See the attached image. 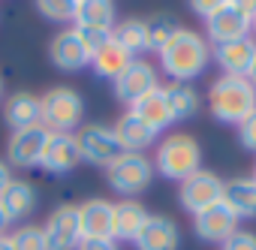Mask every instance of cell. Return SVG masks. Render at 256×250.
I'll return each mask as SVG.
<instances>
[{"mask_svg":"<svg viewBox=\"0 0 256 250\" xmlns=\"http://www.w3.org/2000/svg\"><path fill=\"white\" fill-rule=\"evenodd\" d=\"M78 229H82V241L112 238L114 202H108V199H88V202H82L78 205Z\"/></svg>","mask_w":256,"mask_h":250,"instance_id":"9a60e30c","label":"cell"},{"mask_svg":"<svg viewBox=\"0 0 256 250\" xmlns=\"http://www.w3.org/2000/svg\"><path fill=\"white\" fill-rule=\"evenodd\" d=\"M253 34V22L247 16H241L232 4H226L223 10H217L211 18H205V40L211 46L220 42H232V40H244Z\"/></svg>","mask_w":256,"mask_h":250,"instance_id":"5bb4252c","label":"cell"},{"mask_svg":"<svg viewBox=\"0 0 256 250\" xmlns=\"http://www.w3.org/2000/svg\"><path fill=\"white\" fill-rule=\"evenodd\" d=\"M46 142H48V130L42 127V124L10 133V142H6V163H10L12 169H36V166L42 163Z\"/></svg>","mask_w":256,"mask_h":250,"instance_id":"9c48e42d","label":"cell"},{"mask_svg":"<svg viewBox=\"0 0 256 250\" xmlns=\"http://www.w3.org/2000/svg\"><path fill=\"white\" fill-rule=\"evenodd\" d=\"M114 24H118L114 0H78V4H76L72 28H78V30H106V34H112Z\"/></svg>","mask_w":256,"mask_h":250,"instance_id":"d6986e66","label":"cell"},{"mask_svg":"<svg viewBox=\"0 0 256 250\" xmlns=\"http://www.w3.org/2000/svg\"><path fill=\"white\" fill-rule=\"evenodd\" d=\"M0 250H12V238L10 235H0Z\"/></svg>","mask_w":256,"mask_h":250,"instance_id":"74e56055","label":"cell"},{"mask_svg":"<svg viewBox=\"0 0 256 250\" xmlns=\"http://www.w3.org/2000/svg\"><path fill=\"white\" fill-rule=\"evenodd\" d=\"M34 6L52 24H72L76 18V0H34Z\"/></svg>","mask_w":256,"mask_h":250,"instance_id":"f1b7e54d","label":"cell"},{"mask_svg":"<svg viewBox=\"0 0 256 250\" xmlns=\"http://www.w3.org/2000/svg\"><path fill=\"white\" fill-rule=\"evenodd\" d=\"M0 100H4V78H0Z\"/></svg>","mask_w":256,"mask_h":250,"instance_id":"ab89813d","label":"cell"},{"mask_svg":"<svg viewBox=\"0 0 256 250\" xmlns=\"http://www.w3.org/2000/svg\"><path fill=\"white\" fill-rule=\"evenodd\" d=\"M250 82L256 84V60H253V70H250Z\"/></svg>","mask_w":256,"mask_h":250,"instance_id":"f35d334b","label":"cell"},{"mask_svg":"<svg viewBox=\"0 0 256 250\" xmlns=\"http://www.w3.org/2000/svg\"><path fill=\"white\" fill-rule=\"evenodd\" d=\"M238 142H241V148L244 151H250V154H256V112L238 127Z\"/></svg>","mask_w":256,"mask_h":250,"instance_id":"1f68e13d","label":"cell"},{"mask_svg":"<svg viewBox=\"0 0 256 250\" xmlns=\"http://www.w3.org/2000/svg\"><path fill=\"white\" fill-rule=\"evenodd\" d=\"M148 208L139 202V199H120L114 202V229H112V238L114 241H136V235L142 232V226L148 223Z\"/></svg>","mask_w":256,"mask_h":250,"instance_id":"7402d4cb","label":"cell"},{"mask_svg":"<svg viewBox=\"0 0 256 250\" xmlns=\"http://www.w3.org/2000/svg\"><path fill=\"white\" fill-rule=\"evenodd\" d=\"M40 124L48 133H76L84 124V100L70 84H54L40 96Z\"/></svg>","mask_w":256,"mask_h":250,"instance_id":"277c9868","label":"cell"},{"mask_svg":"<svg viewBox=\"0 0 256 250\" xmlns=\"http://www.w3.org/2000/svg\"><path fill=\"white\" fill-rule=\"evenodd\" d=\"M208 108L217 124L241 127L256 112V84L241 76H217L208 88Z\"/></svg>","mask_w":256,"mask_h":250,"instance_id":"7a4b0ae2","label":"cell"},{"mask_svg":"<svg viewBox=\"0 0 256 250\" xmlns=\"http://www.w3.org/2000/svg\"><path fill=\"white\" fill-rule=\"evenodd\" d=\"M253 34H256V18H253Z\"/></svg>","mask_w":256,"mask_h":250,"instance_id":"60d3db41","label":"cell"},{"mask_svg":"<svg viewBox=\"0 0 256 250\" xmlns=\"http://www.w3.org/2000/svg\"><path fill=\"white\" fill-rule=\"evenodd\" d=\"M90 58L94 54L76 28H60L48 42V60L60 72H82L84 66H90Z\"/></svg>","mask_w":256,"mask_h":250,"instance_id":"ba28073f","label":"cell"},{"mask_svg":"<svg viewBox=\"0 0 256 250\" xmlns=\"http://www.w3.org/2000/svg\"><path fill=\"white\" fill-rule=\"evenodd\" d=\"M229 4H232V6H235L241 16H247L250 22L256 18V0H229Z\"/></svg>","mask_w":256,"mask_h":250,"instance_id":"e575fe53","label":"cell"},{"mask_svg":"<svg viewBox=\"0 0 256 250\" xmlns=\"http://www.w3.org/2000/svg\"><path fill=\"white\" fill-rule=\"evenodd\" d=\"M10 238H12V250H48L46 247V232L36 223H22Z\"/></svg>","mask_w":256,"mask_h":250,"instance_id":"f546056e","label":"cell"},{"mask_svg":"<svg viewBox=\"0 0 256 250\" xmlns=\"http://www.w3.org/2000/svg\"><path fill=\"white\" fill-rule=\"evenodd\" d=\"M36 202H40V193L30 181H22V178H12L10 187L0 193V208L6 211V217L16 223V220H28L34 211H36Z\"/></svg>","mask_w":256,"mask_h":250,"instance_id":"ffe728a7","label":"cell"},{"mask_svg":"<svg viewBox=\"0 0 256 250\" xmlns=\"http://www.w3.org/2000/svg\"><path fill=\"white\" fill-rule=\"evenodd\" d=\"M157 88H160L157 66L148 64V60H139V58H133V64L114 78V96L126 106H133L136 100H142L145 94H151Z\"/></svg>","mask_w":256,"mask_h":250,"instance_id":"8fae6325","label":"cell"},{"mask_svg":"<svg viewBox=\"0 0 256 250\" xmlns=\"http://www.w3.org/2000/svg\"><path fill=\"white\" fill-rule=\"evenodd\" d=\"M72 139H76L82 163H88V166H102L106 169L124 151L118 136H114V127H112V124H100V120L82 124V127L72 133Z\"/></svg>","mask_w":256,"mask_h":250,"instance_id":"8992f818","label":"cell"},{"mask_svg":"<svg viewBox=\"0 0 256 250\" xmlns=\"http://www.w3.org/2000/svg\"><path fill=\"white\" fill-rule=\"evenodd\" d=\"M223 184H226V181H223L217 172L199 169V172H193L190 178H184V181L178 184V202H181V208L193 217V214H199V211H205V208L223 202Z\"/></svg>","mask_w":256,"mask_h":250,"instance_id":"52a82bcc","label":"cell"},{"mask_svg":"<svg viewBox=\"0 0 256 250\" xmlns=\"http://www.w3.org/2000/svg\"><path fill=\"white\" fill-rule=\"evenodd\" d=\"M10 181H12V166L6 160H0V193L10 187Z\"/></svg>","mask_w":256,"mask_h":250,"instance_id":"d590c367","label":"cell"},{"mask_svg":"<svg viewBox=\"0 0 256 250\" xmlns=\"http://www.w3.org/2000/svg\"><path fill=\"white\" fill-rule=\"evenodd\" d=\"M112 36L130 52L133 58L136 54H142V52H148V34H145V18H124V22H118L114 24V30H112Z\"/></svg>","mask_w":256,"mask_h":250,"instance_id":"83f0119b","label":"cell"},{"mask_svg":"<svg viewBox=\"0 0 256 250\" xmlns=\"http://www.w3.org/2000/svg\"><path fill=\"white\" fill-rule=\"evenodd\" d=\"M4 120L6 127L16 133V130H24V127H36L40 124V96L30 94V90H16L4 100Z\"/></svg>","mask_w":256,"mask_h":250,"instance_id":"44dd1931","label":"cell"},{"mask_svg":"<svg viewBox=\"0 0 256 250\" xmlns=\"http://www.w3.org/2000/svg\"><path fill=\"white\" fill-rule=\"evenodd\" d=\"M226 4H229V0H187V6L193 10V16H199L202 22H205V18H211L217 10H223Z\"/></svg>","mask_w":256,"mask_h":250,"instance_id":"d6a6232c","label":"cell"},{"mask_svg":"<svg viewBox=\"0 0 256 250\" xmlns=\"http://www.w3.org/2000/svg\"><path fill=\"white\" fill-rule=\"evenodd\" d=\"M76 4H78V0H76Z\"/></svg>","mask_w":256,"mask_h":250,"instance_id":"7bdbcfd3","label":"cell"},{"mask_svg":"<svg viewBox=\"0 0 256 250\" xmlns=\"http://www.w3.org/2000/svg\"><path fill=\"white\" fill-rule=\"evenodd\" d=\"M130 112H133L142 124H148L154 133H163V130H169L172 124H175V120H172V112H169V102H166V96H163V84H160L157 90L145 94L142 100H136V102L130 106Z\"/></svg>","mask_w":256,"mask_h":250,"instance_id":"cb8c5ba5","label":"cell"},{"mask_svg":"<svg viewBox=\"0 0 256 250\" xmlns=\"http://www.w3.org/2000/svg\"><path fill=\"white\" fill-rule=\"evenodd\" d=\"M76 250H120L114 238H100V241H82Z\"/></svg>","mask_w":256,"mask_h":250,"instance_id":"836d02e7","label":"cell"},{"mask_svg":"<svg viewBox=\"0 0 256 250\" xmlns=\"http://www.w3.org/2000/svg\"><path fill=\"white\" fill-rule=\"evenodd\" d=\"M235 229H241V226H238V214H235L226 202H217V205H211V208L193 214V232H196V238L205 241V244H217V247H220Z\"/></svg>","mask_w":256,"mask_h":250,"instance_id":"7c38bea8","label":"cell"},{"mask_svg":"<svg viewBox=\"0 0 256 250\" xmlns=\"http://www.w3.org/2000/svg\"><path fill=\"white\" fill-rule=\"evenodd\" d=\"M46 232V247L48 250H76L82 244V229H78V205L64 202L58 205L48 220L42 223Z\"/></svg>","mask_w":256,"mask_h":250,"instance_id":"30bf717a","label":"cell"},{"mask_svg":"<svg viewBox=\"0 0 256 250\" xmlns=\"http://www.w3.org/2000/svg\"><path fill=\"white\" fill-rule=\"evenodd\" d=\"M253 178H256V166H253Z\"/></svg>","mask_w":256,"mask_h":250,"instance_id":"b9f144b4","label":"cell"},{"mask_svg":"<svg viewBox=\"0 0 256 250\" xmlns=\"http://www.w3.org/2000/svg\"><path fill=\"white\" fill-rule=\"evenodd\" d=\"M157 169L154 160L148 154H136V151H120L108 166H106V184L112 193L124 196V199H136L139 193H145L154 181Z\"/></svg>","mask_w":256,"mask_h":250,"instance_id":"5b68a950","label":"cell"},{"mask_svg":"<svg viewBox=\"0 0 256 250\" xmlns=\"http://www.w3.org/2000/svg\"><path fill=\"white\" fill-rule=\"evenodd\" d=\"M78 163H82V157H78V148H76L72 133H48V142H46L40 169H46L52 175H66Z\"/></svg>","mask_w":256,"mask_h":250,"instance_id":"e0dca14e","label":"cell"},{"mask_svg":"<svg viewBox=\"0 0 256 250\" xmlns=\"http://www.w3.org/2000/svg\"><path fill=\"white\" fill-rule=\"evenodd\" d=\"M154 169L169 181H184L202 169V145L190 133H169L154 145Z\"/></svg>","mask_w":256,"mask_h":250,"instance_id":"3957f363","label":"cell"},{"mask_svg":"<svg viewBox=\"0 0 256 250\" xmlns=\"http://www.w3.org/2000/svg\"><path fill=\"white\" fill-rule=\"evenodd\" d=\"M181 30V22L172 12H154L145 18V34H148V52H160L175 34Z\"/></svg>","mask_w":256,"mask_h":250,"instance_id":"4316f807","label":"cell"},{"mask_svg":"<svg viewBox=\"0 0 256 250\" xmlns=\"http://www.w3.org/2000/svg\"><path fill=\"white\" fill-rule=\"evenodd\" d=\"M157 58H160V70L169 76V82H190L193 84L211 66V42L205 40V34H199L193 28H181L157 52Z\"/></svg>","mask_w":256,"mask_h":250,"instance_id":"6da1fadb","label":"cell"},{"mask_svg":"<svg viewBox=\"0 0 256 250\" xmlns=\"http://www.w3.org/2000/svg\"><path fill=\"white\" fill-rule=\"evenodd\" d=\"M133 244H136V250H178L181 247V229L172 217L151 214Z\"/></svg>","mask_w":256,"mask_h":250,"instance_id":"2e32d148","label":"cell"},{"mask_svg":"<svg viewBox=\"0 0 256 250\" xmlns=\"http://www.w3.org/2000/svg\"><path fill=\"white\" fill-rule=\"evenodd\" d=\"M163 96L169 102V112H172V120H190L202 112V96L199 90L190 84V82H166L163 84Z\"/></svg>","mask_w":256,"mask_h":250,"instance_id":"d4e9b609","label":"cell"},{"mask_svg":"<svg viewBox=\"0 0 256 250\" xmlns=\"http://www.w3.org/2000/svg\"><path fill=\"white\" fill-rule=\"evenodd\" d=\"M220 250H256V232H250V229H235V232L220 244Z\"/></svg>","mask_w":256,"mask_h":250,"instance_id":"4dcf8cb0","label":"cell"},{"mask_svg":"<svg viewBox=\"0 0 256 250\" xmlns=\"http://www.w3.org/2000/svg\"><path fill=\"white\" fill-rule=\"evenodd\" d=\"M10 226H12V220L6 217V211L0 208V235H10Z\"/></svg>","mask_w":256,"mask_h":250,"instance_id":"8d00e7d4","label":"cell"},{"mask_svg":"<svg viewBox=\"0 0 256 250\" xmlns=\"http://www.w3.org/2000/svg\"><path fill=\"white\" fill-rule=\"evenodd\" d=\"M211 60L220 66L223 76L250 78V70H253V60H256V40L253 36H244V40H232V42L211 46Z\"/></svg>","mask_w":256,"mask_h":250,"instance_id":"4fadbf2b","label":"cell"},{"mask_svg":"<svg viewBox=\"0 0 256 250\" xmlns=\"http://www.w3.org/2000/svg\"><path fill=\"white\" fill-rule=\"evenodd\" d=\"M114 136H118V142H120V148L124 151H136V154H145L148 148H154L157 142H160V133H154L148 124H142L130 108H126L114 124Z\"/></svg>","mask_w":256,"mask_h":250,"instance_id":"ac0fdd59","label":"cell"},{"mask_svg":"<svg viewBox=\"0 0 256 250\" xmlns=\"http://www.w3.org/2000/svg\"><path fill=\"white\" fill-rule=\"evenodd\" d=\"M223 202L238 214V220H256V178L238 175L223 184Z\"/></svg>","mask_w":256,"mask_h":250,"instance_id":"603a6c76","label":"cell"},{"mask_svg":"<svg viewBox=\"0 0 256 250\" xmlns=\"http://www.w3.org/2000/svg\"><path fill=\"white\" fill-rule=\"evenodd\" d=\"M133 64V54L130 52H126L114 36L112 40H106L96 52H94V58H90V66H94V72L96 76H102V78H118L126 66H130Z\"/></svg>","mask_w":256,"mask_h":250,"instance_id":"484cf974","label":"cell"}]
</instances>
